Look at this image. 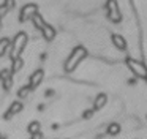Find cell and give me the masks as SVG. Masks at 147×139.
Listing matches in <instances>:
<instances>
[{"instance_id": "obj_11", "label": "cell", "mask_w": 147, "mask_h": 139, "mask_svg": "<svg viewBox=\"0 0 147 139\" xmlns=\"http://www.w3.org/2000/svg\"><path fill=\"white\" fill-rule=\"evenodd\" d=\"M41 35H43V38H45L46 41H52L55 38V30H54V27L52 25H46L45 28L41 30Z\"/></svg>"}, {"instance_id": "obj_5", "label": "cell", "mask_w": 147, "mask_h": 139, "mask_svg": "<svg viewBox=\"0 0 147 139\" xmlns=\"http://www.w3.org/2000/svg\"><path fill=\"white\" fill-rule=\"evenodd\" d=\"M38 13V6L35 3H27L26 6H22L19 13V21L21 22H26V21H32V18Z\"/></svg>"}, {"instance_id": "obj_6", "label": "cell", "mask_w": 147, "mask_h": 139, "mask_svg": "<svg viewBox=\"0 0 147 139\" xmlns=\"http://www.w3.org/2000/svg\"><path fill=\"white\" fill-rule=\"evenodd\" d=\"M43 78H45V71H43V70H36V71H33L32 76L29 78V84H27L30 90H35V88L41 84Z\"/></svg>"}, {"instance_id": "obj_16", "label": "cell", "mask_w": 147, "mask_h": 139, "mask_svg": "<svg viewBox=\"0 0 147 139\" xmlns=\"http://www.w3.org/2000/svg\"><path fill=\"white\" fill-rule=\"evenodd\" d=\"M13 62V65H11V73H16V71H19L21 68H22V65H24V60L21 59H14V60H11Z\"/></svg>"}, {"instance_id": "obj_3", "label": "cell", "mask_w": 147, "mask_h": 139, "mask_svg": "<svg viewBox=\"0 0 147 139\" xmlns=\"http://www.w3.org/2000/svg\"><path fill=\"white\" fill-rule=\"evenodd\" d=\"M127 65H128V68L131 70V73H133L136 78H142V79L147 78V65H146V63H142L141 60H136V59L128 57V59H127Z\"/></svg>"}, {"instance_id": "obj_21", "label": "cell", "mask_w": 147, "mask_h": 139, "mask_svg": "<svg viewBox=\"0 0 147 139\" xmlns=\"http://www.w3.org/2000/svg\"><path fill=\"white\" fill-rule=\"evenodd\" d=\"M0 139H3V138H2V134H0Z\"/></svg>"}, {"instance_id": "obj_1", "label": "cell", "mask_w": 147, "mask_h": 139, "mask_svg": "<svg viewBox=\"0 0 147 139\" xmlns=\"http://www.w3.org/2000/svg\"><path fill=\"white\" fill-rule=\"evenodd\" d=\"M86 57H87V49H86V47H84V46H76L73 51H71V54L68 55L67 62H65V65H63L65 71H67V73L74 71L76 66L79 65Z\"/></svg>"}, {"instance_id": "obj_2", "label": "cell", "mask_w": 147, "mask_h": 139, "mask_svg": "<svg viewBox=\"0 0 147 139\" xmlns=\"http://www.w3.org/2000/svg\"><path fill=\"white\" fill-rule=\"evenodd\" d=\"M27 41H29V36H27L26 32H19L16 33V36L13 38L11 41V46H10V59L14 60V59H19L21 54L24 52L27 46Z\"/></svg>"}, {"instance_id": "obj_22", "label": "cell", "mask_w": 147, "mask_h": 139, "mask_svg": "<svg viewBox=\"0 0 147 139\" xmlns=\"http://www.w3.org/2000/svg\"><path fill=\"white\" fill-rule=\"evenodd\" d=\"M146 84H147V78H146Z\"/></svg>"}, {"instance_id": "obj_19", "label": "cell", "mask_w": 147, "mask_h": 139, "mask_svg": "<svg viewBox=\"0 0 147 139\" xmlns=\"http://www.w3.org/2000/svg\"><path fill=\"white\" fill-rule=\"evenodd\" d=\"M32 139H43V133H35V134H32Z\"/></svg>"}, {"instance_id": "obj_13", "label": "cell", "mask_w": 147, "mask_h": 139, "mask_svg": "<svg viewBox=\"0 0 147 139\" xmlns=\"http://www.w3.org/2000/svg\"><path fill=\"white\" fill-rule=\"evenodd\" d=\"M10 46H11V40L8 36L0 38V57H3L7 54V51H10Z\"/></svg>"}, {"instance_id": "obj_7", "label": "cell", "mask_w": 147, "mask_h": 139, "mask_svg": "<svg viewBox=\"0 0 147 139\" xmlns=\"http://www.w3.org/2000/svg\"><path fill=\"white\" fill-rule=\"evenodd\" d=\"M22 109H24V104L21 103V101H13V103H11V106L8 107V111L3 114V119H5V120L13 119V117L16 115V114H19Z\"/></svg>"}, {"instance_id": "obj_14", "label": "cell", "mask_w": 147, "mask_h": 139, "mask_svg": "<svg viewBox=\"0 0 147 139\" xmlns=\"http://www.w3.org/2000/svg\"><path fill=\"white\" fill-rule=\"evenodd\" d=\"M41 131V123L38 122V120H33V122H30L29 125H27V133H29L30 136L35 134V133H40Z\"/></svg>"}, {"instance_id": "obj_20", "label": "cell", "mask_w": 147, "mask_h": 139, "mask_svg": "<svg viewBox=\"0 0 147 139\" xmlns=\"http://www.w3.org/2000/svg\"><path fill=\"white\" fill-rule=\"evenodd\" d=\"M46 96H52V95H54V90H51V88H49V90H46Z\"/></svg>"}, {"instance_id": "obj_18", "label": "cell", "mask_w": 147, "mask_h": 139, "mask_svg": "<svg viewBox=\"0 0 147 139\" xmlns=\"http://www.w3.org/2000/svg\"><path fill=\"white\" fill-rule=\"evenodd\" d=\"M93 114H95V111H93V109H87V111H84V112H82V119H90Z\"/></svg>"}, {"instance_id": "obj_8", "label": "cell", "mask_w": 147, "mask_h": 139, "mask_svg": "<svg viewBox=\"0 0 147 139\" xmlns=\"http://www.w3.org/2000/svg\"><path fill=\"white\" fill-rule=\"evenodd\" d=\"M0 81H2V87L5 90H10L13 85V73L11 70H2L0 71Z\"/></svg>"}, {"instance_id": "obj_10", "label": "cell", "mask_w": 147, "mask_h": 139, "mask_svg": "<svg viewBox=\"0 0 147 139\" xmlns=\"http://www.w3.org/2000/svg\"><path fill=\"white\" fill-rule=\"evenodd\" d=\"M111 40H112V44H114V46L117 47L119 51H125V49H127V40H125L122 35L114 33V35L111 36Z\"/></svg>"}, {"instance_id": "obj_12", "label": "cell", "mask_w": 147, "mask_h": 139, "mask_svg": "<svg viewBox=\"0 0 147 139\" xmlns=\"http://www.w3.org/2000/svg\"><path fill=\"white\" fill-rule=\"evenodd\" d=\"M14 6H16V2H14V0H3V3L0 5V18L5 16V14H7V11L13 9Z\"/></svg>"}, {"instance_id": "obj_9", "label": "cell", "mask_w": 147, "mask_h": 139, "mask_svg": "<svg viewBox=\"0 0 147 139\" xmlns=\"http://www.w3.org/2000/svg\"><path fill=\"white\" fill-rule=\"evenodd\" d=\"M106 103H108V95L106 93H98L96 98H95V101H93V111L103 109V107L106 106Z\"/></svg>"}, {"instance_id": "obj_17", "label": "cell", "mask_w": 147, "mask_h": 139, "mask_svg": "<svg viewBox=\"0 0 147 139\" xmlns=\"http://www.w3.org/2000/svg\"><path fill=\"white\" fill-rule=\"evenodd\" d=\"M29 92H30L29 85H24V87H21L19 90H18V96H19V98H27Z\"/></svg>"}, {"instance_id": "obj_23", "label": "cell", "mask_w": 147, "mask_h": 139, "mask_svg": "<svg viewBox=\"0 0 147 139\" xmlns=\"http://www.w3.org/2000/svg\"><path fill=\"white\" fill-rule=\"evenodd\" d=\"M146 119H147V115H146Z\"/></svg>"}, {"instance_id": "obj_15", "label": "cell", "mask_w": 147, "mask_h": 139, "mask_svg": "<svg viewBox=\"0 0 147 139\" xmlns=\"http://www.w3.org/2000/svg\"><path fill=\"white\" fill-rule=\"evenodd\" d=\"M120 130H122V126L119 125V123H109V126H108V130H106V131H108V134L109 136H117L119 133H120Z\"/></svg>"}, {"instance_id": "obj_4", "label": "cell", "mask_w": 147, "mask_h": 139, "mask_svg": "<svg viewBox=\"0 0 147 139\" xmlns=\"http://www.w3.org/2000/svg\"><path fill=\"white\" fill-rule=\"evenodd\" d=\"M106 14H108V19L114 24H119L122 22V13H120V8L117 5V0H108L106 3Z\"/></svg>"}]
</instances>
